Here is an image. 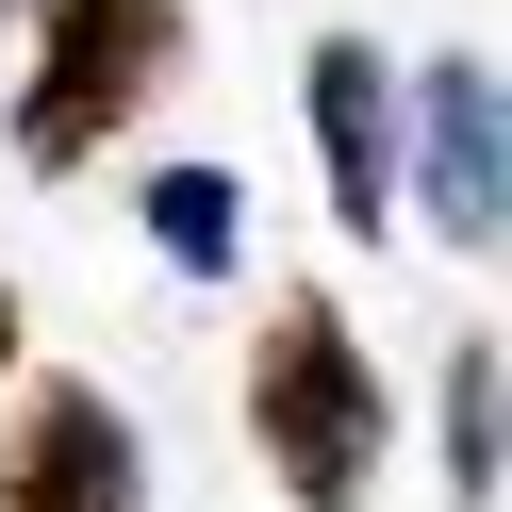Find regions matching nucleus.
I'll return each mask as SVG.
<instances>
[{
    "mask_svg": "<svg viewBox=\"0 0 512 512\" xmlns=\"http://www.w3.org/2000/svg\"><path fill=\"white\" fill-rule=\"evenodd\" d=\"M496 413H512V364H496V331H479V347H446V496H496V463H512V430H496Z\"/></svg>",
    "mask_w": 512,
    "mask_h": 512,
    "instance_id": "nucleus-6",
    "label": "nucleus"
},
{
    "mask_svg": "<svg viewBox=\"0 0 512 512\" xmlns=\"http://www.w3.org/2000/svg\"><path fill=\"white\" fill-rule=\"evenodd\" d=\"M298 100H314V166H331V215H347V232H397V67H380V50L364 34H331V50H314V67H298Z\"/></svg>",
    "mask_w": 512,
    "mask_h": 512,
    "instance_id": "nucleus-5",
    "label": "nucleus"
},
{
    "mask_svg": "<svg viewBox=\"0 0 512 512\" xmlns=\"http://www.w3.org/2000/svg\"><path fill=\"white\" fill-rule=\"evenodd\" d=\"M149 248H166L182 281H232V248H248L232 182H215V166H149Z\"/></svg>",
    "mask_w": 512,
    "mask_h": 512,
    "instance_id": "nucleus-7",
    "label": "nucleus"
},
{
    "mask_svg": "<svg viewBox=\"0 0 512 512\" xmlns=\"http://www.w3.org/2000/svg\"><path fill=\"white\" fill-rule=\"evenodd\" d=\"M182 67V0H34V83H17V166L67 182L100 133H133Z\"/></svg>",
    "mask_w": 512,
    "mask_h": 512,
    "instance_id": "nucleus-2",
    "label": "nucleus"
},
{
    "mask_svg": "<svg viewBox=\"0 0 512 512\" xmlns=\"http://www.w3.org/2000/svg\"><path fill=\"white\" fill-rule=\"evenodd\" d=\"M397 199H430L446 248H496L512 232V116H496V67L479 50H430V67L397 83Z\"/></svg>",
    "mask_w": 512,
    "mask_h": 512,
    "instance_id": "nucleus-3",
    "label": "nucleus"
},
{
    "mask_svg": "<svg viewBox=\"0 0 512 512\" xmlns=\"http://www.w3.org/2000/svg\"><path fill=\"white\" fill-rule=\"evenodd\" d=\"M0 17H17V0H0Z\"/></svg>",
    "mask_w": 512,
    "mask_h": 512,
    "instance_id": "nucleus-9",
    "label": "nucleus"
},
{
    "mask_svg": "<svg viewBox=\"0 0 512 512\" xmlns=\"http://www.w3.org/2000/svg\"><path fill=\"white\" fill-rule=\"evenodd\" d=\"M248 446H265V479H281L298 512H364L380 446H397L380 364L347 347V314H331V298H298V281H281L265 347H248Z\"/></svg>",
    "mask_w": 512,
    "mask_h": 512,
    "instance_id": "nucleus-1",
    "label": "nucleus"
},
{
    "mask_svg": "<svg viewBox=\"0 0 512 512\" xmlns=\"http://www.w3.org/2000/svg\"><path fill=\"white\" fill-rule=\"evenodd\" d=\"M0 347H17V314H0Z\"/></svg>",
    "mask_w": 512,
    "mask_h": 512,
    "instance_id": "nucleus-8",
    "label": "nucleus"
},
{
    "mask_svg": "<svg viewBox=\"0 0 512 512\" xmlns=\"http://www.w3.org/2000/svg\"><path fill=\"white\" fill-rule=\"evenodd\" d=\"M0 512H149V446L116 430L100 380H34L0 446Z\"/></svg>",
    "mask_w": 512,
    "mask_h": 512,
    "instance_id": "nucleus-4",
    "label": "nucleus"
}]
</instances>
